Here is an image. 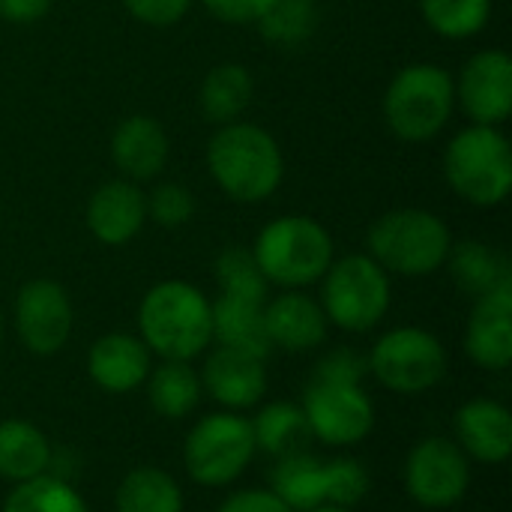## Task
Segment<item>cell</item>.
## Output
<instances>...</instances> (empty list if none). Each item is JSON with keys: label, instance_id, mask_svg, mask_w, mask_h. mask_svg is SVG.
Wrapping results in <instances>:
<instances>
[{"label": "cell", "instance_id": "obj_9", "mask_svg": "<svg viewBox=\"0 0 512 512\" xmlns=\"http://www.w3.org/2000/svg\"><path fill=\"white\" fill-rule=\"evenodd\" d=\"M372 375L393 393H426L447 375V351L429 330L396 327L384 333L366 360Z\"/></svg>", "mask_w": 512, "mask_h": 512}, {"label": "cell", "instance_id": "obj_23", "mask_svg": "<svg viewBox=\"0 0 512 512\" xmlns=\"http://www.w3.org/2000/svg\"><path fill=\"white\" fill-rule=\"evenodd\" d=\"M444 264L450 267V276L459 285V291H465L471 297H483V294L512 282L507 255H501L498 249H492L480 240L453 243Z\"/></svg>", "mask_w": 512, "mask_h": 512}, {"label": "cell", "instance_id": "obj_28", "mask_svg": "<svg viewBox=\"0 0 512 512\" xmlns=\"http://www.w3.org/2000/svg\"><path fill=\"white\" fill-rule=\"evenodd\" d=\"M117 512H183L177 480L159 468H135L117 486Z\"/></svg>", "mask_w": 512, "mask_h": 512}, {"label": "cell", "instance_id": "obj_30", "mask_svg": "<svg viewBox=\"0 0 512 512\" xmlns=\"http://www.w3.org/2000/svg\"><path fill=\"white\" fill-rule=\"evenodd\" d=\"M3 512H87L84 498L63 480L39 474L33 480L15 483Z\"/></svg>", "mask_w": 512, "mask_h": 512}, {"label": "cell", "instance_id": "obj_16", "mask_svg": "<svg viewBox=\"0 0 512 512\" xmlns=\"http://www.w3.org/2000/svg\"><path fill=\"white\" fill-rule=\"evenodd\" d=\"M171 141L162 123L150 114H132L117 123L111 135V159L132 183L153 180L168 165Z\"/></svg>", "mask_w": 512, "mask_h": 512}, {"label": "cell", "instance_id": "obj_25", "mask_svg": "<svg viewBox=\"0 0 512 512\" xmlns=\"http://www.w3.org/2000/svg\"><path fill=\"white\" fill-rule=\"evenodd\" d=\"M273 495L288 504L291 512H309L327 504L324 495V462L312 453H294L282 456L276 468L270 471Z\"/></svg>", "mask_w": 512, "mask_h": 512}, {"label": "cell", "instance_id": "obj_31", "mask_svg": "<svg viewBox=\"0 0 512 512\" xmlns=\"http://www.w3.org/2000/svg\"><path fill=\"white\" fill-rule=\"evenodd\" d=\"M216 282L222 288L225 297H240V300H252V303H267V291L270 282L264 279L252 249L243 246H231L225 252H219L216 264H213Z\"/></svg>", "mask_w": 512, "mask_h": 512}, {"label": "cell", "instance_id": "obj_40", "mask_svg": "<svg viewBox=\"0 0 512 512\" xmlns=\"http://www.w3.org/2000/svg\"><path fill=\"white\" fill-rule=\"evenodd\" d=\"M309 512H351V510H345V507H333V504H321V507H315V510H309Z\"/></svg>", "mask_w": 512, "mask_h": 512}, {"label": "cell", "instance_id": "obj_33", "mask_svg": "<svg viewBox=\"0 0 512 512\" xmlns=\"http://www.w3.org/2000/svg\"><path fill=\"white\" fill-rule=\"evenodd\" d=\"M369 492V474L357 459H333L324 462V495L333 507H357Z\"/></svg>", "mask_w": 512, "mask_h": 512}, {"label": "cell", "instance_id": "obj_27", "mask_svg": "<svg viewBox=\"0 0 512 512\" xmlns=\"http://www.w3.org/2000/svg\"><path fill=\"white\" fill-rule=\"evenodd\" d=\"M147 399L150 408L165 420H183L198 408L201 378L183 360H165L159 369L147 375Z\"/></svg>", "mask_w": 512, "mask_h": 512}, {"label": "cell", "instance_id": "obj_8", "mask_svg": "<svg viewBox=\"0 0 512 512\" xmlns=\"http://www.w3.org/2000/svg\"><path fill=\"white\" fill-rule=\"evenodd\" d=\"M252 456V423L240 414H210L198 420L183 447L189 477L210 489L234 483L249 468Z\"/></svg>", "mask_w": 512, "mask_h": 512}, {"label": "cell", "instance_id": "obj_11", "mask_svg": "<svg viewBox=\"0 0 512 512\" xmlns=\"http://www.w3.org/2000/svg\"><path fill=\"white\" fill-rule=\"evenodd\" d=\"M471 486V462L459 444L447 438L420 441L405 462V489L408 495L429 507L444 510L465 498Z\"/></svg>", "mask_w": 512, "mask_h": 512}, {"label": "cell", "instance_id": "obj_10", "mask_svg": "<svg viewBox=\"0 0 512 512\" xmlns=\"http://www.w3.org/2000/svg\"><path fill=\"white\" fill-rule=\"evenodd\" d=\"M303 414L312 438L330 447L360 444L375 426V405L360 384H324L312 381L303 396Z\"/></svg>", "mask_w": 512, "mask_h": 512}, {"label": "cell", "instance_id": "obj_2", "mask_svg": "<svg viewBox=\"0 0 512 512\" xmlns=\"http://www.w3.org/2000/svg\"><path fill=\"white\" fill-rule=\"evenodd\" d=\"M141 342L162 360L189 363L213 342L210 300L183 279L153 285L138 306Z\"/></svg>", "mask_w": 512, "mask_h": 512}, {"label": "cell", "instance_id": "obj_41", "mask_svg": "<svg viewBox=\"0 0 512 512\" xmlns=\"http://www.w3.org/2000/svg\"><path fill=\"white\" fill-rule=\"evenodd\" d=\"M0 336H3V315H0Z\"/></svg>", "mask_w": 512, "mask_h": 512}, {"label": "cell", "instance_id": "obj_7", "mask_svg": "<svg viewBox=\"0 0 512 512\" xmlns=\"http://www.w3.org/2000/svg\"><path fill=\"white\" fill-rule=\"evenodd\" d=\"M321 309L327 324H336L348 333H366L378 327L390 309V273L369 255L354 252L345 258H333L327 273L321 276Z\"/></svg>", "mask_w": 512, "mask_h": 512}, {"label": "cell", "instance_id": "obj_36", "mask_svg": "<svg viewBox=\"0 0 512 512\" xmlns=\"http://www.w3.org/2000/svg\"><path fill=\"white\" fill-rule=\"evenodd\" d=\"M123 6L141 24L171 27V24H177L189 12L192 0H123Z\"/></svg>", "mask_w": 512, "mask_h": 512}, {"label": "cell", "instance_id": "obj_37", "mask_svg": "<svg viewBox=\"0 0 512 512\" xmlns=\"http://www.w3.org/2000/svg\"><path fill=\"white\" fill-rule=\"evenodd\" d=\"M207 12L225 24H258L261 15L276 3V0H201Z\"/></svg>", "mask_w": 512, "mask_h": 512}, {"label": "cell", "instance_id": "obj_39", "mask_svg": "<svg viewBox=\"0 0 512 512\" xmlns=\"http://www.w3.org/2000/svg\"><path fill=\"white\" fill-rule=\"evenodd\" d=\"M54 0H0V18L9 24H33L51 12Z\"/></svg>", "mask_w": 512, "mask_h": 512}, {"label": "cell", "instance_id": "obj_26", "mask_svg": "<svg viewBox=\"0 0 512 512\" xmlns=\"http://www.w3.org/2000/svg\"><path fill=\"white\" fill-rule=\"evenodd\" d=\"M249 423H252L255 450L276 456V459L306 453V447L312 441V429L306 423L303 408H297L291 402H273Z\"/></svg>", "mask_w": 512, "mask_h": 512}, {"label": "cell", "instance_id": "obj_29", "mask_svg": "<svg viewBox=\"0 0 512 512\" xmlns=\"http://www.w3.org/2000/svg\"><path fill=\"white\" fill-rule=\"evenodd\" d=\"M420 15L444 39H471L492 18V0H420Z\"/></svg>", "mask_w": 512, "mask_h": 512}, {"label": "cell", "instance_id": "obj_14", "mask_svg": "<svg viewBox=\"0 0 512 512\" xmlns=\"http://www.w3.org/2000/svg\"><path fill=\"white\" fill-rule=\"evenodd\" d=\"M468 357L489 372H504L512 363V282L477 297L465 330Z\"/></svg>", "mask_w": 512, "mask_h": 512}, {"label": "cell", "instance_id": "obj_18", "mask_svg": "<svg viewBox=\"0 0 512 512\" xmlns=\"http://www.w3.org/2000/svg\"><path fill=\"white\" fill-rule=\"evenodd\" d=\"M456 438L465 456L501 465L512 453V417L495 399H471L456 411Z\"/></svg>", "mask_w": 512, "mask_h": 512}, {"label": "cell", "instance_id": "obj_20", "mask_svg": "<svg viewBox=\"0 0 512 512\" xmlns=\"http://www.w3.org/2000/svg\"><path fill=\"white\" fill-rule=\"evenodd\" d=\"M264 324L270 345L282 351H312L327 339V315L321 303L297 288L264 303Z\"/></svg>", "mask_w": 512, "mask_h": 512}, {"label": "cell", "instance_id": "obj_1", "mask_svg": "<svg viewBox=\"0 0 512 512\" xmlns=\"http://www.w3.org/2000/svg\"><path fill=\"white\" fill-rule=\"evenodd\" d=\"M207 168L213 183L237 204L267 201L285 177V156L276 138L255 123H225L207 144Z\"/></svg>", "mask_w": 512, "mask_h": 512}, {"label": "cell", "instance_id": "obj_15", "mask_svg": "<svg viewBox=\"0 0 512 512\" xmlns=\"http://www.w3.org/2000/svg\"><path fill=\"white\" fill-rule=\"evenodd\" d=\"M147 192L132 180H108L87 201V228L102 246H126L147 222Z\"/></svg>", "mask_w": 512, "mask_h": 512}, {"label": "cell", "instance_id": "obj_38", "mask_svg": "<svg viewBox=\"0 0 512 512\" xmlns=\"http://www.w3.org/2000/svg\"><path fill=\"white\" fill-rule=\"evenodd\" d=\"M216 512H291V507L282 504L270 489H246L231 495Z\"/></svg>", "mask_w": 512, "mask_h": 512}, {"label": "cell", "instance_id": "obj_22", "mask_svg": "<svg viewBox=\"0 0 512 512\" xmlns=\"http://www.w3.org/2000/svg\"><path fill=\"white\" fill-rule=\"evenodd\" d=\"M252 93L255 81L243 63H219L201 81L198 108L210 123L225 126L243 117V111L252 105Z\"/></svg>", "mask_w": 512, "mask_h": 512}, {"label": "cell", "instance_id": "obj_5", "mask_svg": "<svg viewBox=\"0 0 512 512\" xmlns=\"http://www.w3.org/2000/svg\"><path fill=\"white\" fill-rule=\"evenodd\" d=\"M450 189L474 207H498L512 189V147L498 126H465L444 150Z\"/></svg>", "mask_w": 512, "mask_h": 512}, {"label": "cell", "instance_id": "obj_4", "mask_svg": "<svg viewBox=\"0 0 512 512\" xmlns=\"http://www.w3.org/2000/svg\"><path fill=\"white\" fill-rule=\"evenodd\" d=\"M252 255L270 285L306 288L321 282L333 264V237L312 216H279L261 228Z\"/></svg>", "mask_w": 512, "mask_h": 512}, {"label": "cell", "instance_id": "obj_19", "mask_svg": "<svg viewBox=\"0 0 512 512\" xmlns=\"http://www.w3.org/2000/svg\"><path fill=\"white\" fill-rule=\"evenodd\" d=\"M87 372L105 393L138 390L150 375V348L129 333H108L90 345Z\"/></svg>", "mask_w": 512, "mask_h": 512}, {"label": "cell", "instance_id": "obj_34", "mask_svg": "<svg viewBox=\"0 0 512 512\" xmlns=\"http://www.w3.org/2000/svg\"><path fill=\"white\" fill-rule=\"evenodd\" d=\"M147 198V219L162 228H180L195 216V195L183 183H159Z\"/></svg>", "mask_w": 512, "mask_h": 512}, {"label": "cell", "instance_id": "obj_24", "mask_svg": "<svg viewBox=\"0 0 512 512\" xmlns=\"http://www.w3.org/2000/svg\"><path fill=\"white\" fill-rule=\"evenodd\" d=\"M51 465L48 438L27 420L0 423V477L12 483L33 480Z\"/></svg>", "mask_w": 512, "mask_h": 512}, {"label": "cell", "instance_id": "obj_3", "mask_svg": "<svg viewBox=\"0 0 512 512\" xmlns=\"http://www.w3.org/2000/svg\"><path fill=\"white\" fill-rule=\"evenodd\" d=\"M453 237L441 216L420 207H402L378 216L366 234V255L387 273L429 276L444 267Z\"/></svg>", "mask_w": 512, "mask_h": 512}, {"label": "cell", "instance_id": "obj_12", "mask_svg": "<svg viewBox=\"0 0 512 512\" xmlns=\"http://www.w3.org/2000/svg\"><path fill=\"white\" fill-rule=\"evenodd\" d=\"M456 105L477 126H501L512 114V57L504 48L471 54L453 78Z\"/></svg>", "mask_w": 512, "mask_h": 512}, {"label": "cell", "instance_id": "obj_35", "mask_svg": "<svg viewBox=\"0 0 512 512\" xmlns=\"http://www.w3.org/2000/svg\"><path fill=\"white\" fill-rule=\"evenodd\" d=\"M366 372H369V363L357 351L336 348V351H330V354H324L318 360L312 381H324V384H360Z\"/></svg>", "mask_w": 512, "mask_h": 512}, {"label": "cell", "instance_id": "obj_17", "mask_svg": "<svg viewBox=\"0 0 512 512\" xmlns=\"http://www.w3.org/2000/svg\"><path fill=\"white\" fill-rule=\"evenodd\" d=\"M204 390L225 408L240 411L252 408L267 393V369L261 357L234 351V348H216L201 375Z\"/></svg>", "mask_w": 512, "mask_h": 512}, {"label": "cell", "instance_id": "obj_13", "mask_svg": "<svg viewBox=\"0 0 512 512\" xmlns=\"http://www.w3.org/2000/svg\"><path fill=\"white\" fill-rule=\"evenodd\" d=\"M15 330L36 357L57 354L72 333V300L54 279H30L15 297Z\"/></svg>", "mask_w": 512, "mask_h": 512}, {"label": "cell", "instance_id": "obj_6", "mask_svg": "<svg viewBox=\"0 0 512 512\" xmlns=\"http://www.w3.org/2000/svg\"><path fill=\"white\" fill-rule=\"evenodd\" d=\"M456 108L453 75L438 63H411L393 75L384 93V120L408 144L441 135Z\"/></svg>", "mask_w": 512, "mask_h": 512}, {"label": "cell", "instance_id": "obj_21", "mask_svg": "<svg viewBox=\"0 0 512 512\" xmlns=\"http://www.w3.org/2000/svg\"><path fill=\"white\" fill-rule=\"evenodd\" d=\"M210 312H213V339L219 342V348H234L261 360L270 357L273 345L264 324V303L219 294V300L210 303Z\"/></svg>", "mask_w": 512, "mask_h": 512}, {"label": "cell", "instance_id": "obj_32", "mask_svg": "<svg viewBox=\"0 0 512 512\" xmlns=\"http://www.w3.org/2000/svg\"><path fill=\"white\" fill-rule=\"evenodd\" d=\"M315 0H276L258 21V30L273 45H300L315 33Z\"/></svg>", "mask_w": 512, "mask_h": 512}]
</instances>
